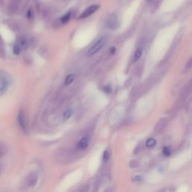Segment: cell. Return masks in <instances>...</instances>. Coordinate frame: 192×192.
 Here are the masks:
<instances>
[{"instance_id":"6da1fadb","label":"cell","mask_w":192,"mask_h":192,"mask_svg":"<svg viewBox=\"0 0 192 192\" xmlns=\"http://www.w3.org/2000/svg\"><path fill=\"white\" fill-rule=\"evenodd\" d=\"M107 43V38L105 37H102L99 40H98L96 41L95 44H94L92 47H91L90 50H89V51L87 53V55L89 56H92L95 55L97 53H98L103 47H104V46Z\"/></svg>"},{"instance_id":"7a4b0ae2","label":"cell","mask_w":192,"mask_h":192,"mask_svg":"<svg viewBox=\"0 0 192 192\" xmlns=\"http://www.w3.org/2000/svg\"><path fill=\"white\" fill-rule=\"evenodd\" d=\"M107 26L109 29H115L118 28L119 21L115 15H111L107 20Z\"/></svg>"},{"instance_id":"3957f363","label":"cell","mask_w":192,"mask_h":192,"mask_svg":"<svg viewBox=\"0 0 192 192\" xmlns=\"http://www.w3.org/2000/svg\"><path fill=\"white\" fill-rule=\"evenodd\" d=\"M99 8V5H92L90 7L86 9L83 12V13L80 16L79 19H84V18H86V17H90V15H92V14L95 13L96 11Z\"/></svg>"},{"instance_id":"277c9868","label":"cell","mask_w":192,"mask_h":192,"mask_svg":"<svg viewBox=\"0 0 192 192\" xmlns=\"http://www.w3.org/2000/svg\"><path fill=\"white\" fill-rule=\"evenodd\" d=\"M18 123H19L21 128L23 131H25L26 128V119H25L24 113H23V110L20 111L19 115H18Z\"/></svg>"},{"instance_id":"5b68a950","label":"cell","mask_w":192,"mask_h":192,"mask_svg":"<svg viewBox=\"0 0 192 192\" xmlns=\"http://www.w3.org/2000/svg\"><path fill=\"white\" fill-rule=\"evenodd\" d=\"M8 87V82L7 80L4 77L2 74H0V95L4 93L6 89Z\"/></svg>"},{"instance_id":"8992f818","label":"cell","mask_w":192,"mask_h":192,"mask_svg":"<svg viewBox=\"0 0 192 192\" xmlns=\"http://www.w3.org/2000/svg\"><path fill=\"white\" fill-rule=\"evenodd\" d=\"M90 137H83V138H81L79 143H78V147L79 148L82 149H84L87 148L89 144H90Z\"/></svg>"},{"instance_id":"52a82bcc","label":"cell","mask_w":192,"mask_h":192,"mask_svg":"<svg viewBox=\"0 0 192 192\" xmlns=\"http://www.w3.org/2000/svg\"><path fill=\"white\" fill-rule=\"evenodd\" d=\"M37 181H38V176L35 175V174H32L31 176H29L28 179H27L28 184L30 186H34L37 183Z\"/></svg>"},{"instance_id":"ba28073f","label":"cell","mask_w":192,"mask_h":192,"mask_svg":"<svg viewBox=\"0 0 192 192\" xmlns=\"http://www.w3.org/2000/svg\"><path fill=\"white\" fill-rule=\"evenodd\" d=\"M142 54H143V47H139L136 50V51L134 53V61L137 62L138 61L140 57L142 56Z\"/></svg>"},{"instance_id":"9c48e42d","label":"cell","mask_w":192,"mask_h":192,"mask_svg":"<svg viewBox=\"0 0 192 192\" xmlns=\"http://www.w3.org/2000/svg\"><path fill=\"white\" fill-rule=\"evenodd\" d=\"M166 126V119H162L160 120V122L157 124V126H155V131H161L163 130V128L165 127Z\"/></svg>"},{"instance_id":"30bf717a","label":"cell","mask_w":192,"mask_h":192,"mask_svg":"<svg viewBox=\"0 0 192 192\" xmlns=\"http://www.w3.org/2000/svg\"><path fill=\"white\" fill-rule=\"evenodd\" d=\"M74 78H75L74 74H69V75H68V76L66 77V78H65V85H69V84L71 83L74 81Z\"/></svg>"},{"instance_id":"8fae6325","label":"cell","mask_w":192,"mask_h":192,"mask_svg":"<svg viewBox=\"0 0 192 192\" xmlns=\"http://www.w3.org/2000/svg\"><path fill=\"white\" fill-rule=\"evenodd\" d=\"M71 16V12H69V13L65 14V15L63 16V17L61 18L62 23H68V22L69 21V20H70Z\"/></svg>"},{"instance_id":"7c38bea8","label":"cell","mask_w":192,"mask_h":192,"mask_svg":"<svg viewBox=\"0 0 192 192\" xmlns=\"http://www.w3.org/2000/svg\"><path fill=\"white\" fill-rule=\"evenodd\" d=\"M72 114H73L72 110H71V109L70 110H67V111L63 113V118H64V119L65 120L69 119L71 116H72Z\"/></svg>"},{"instance_id":"4fadbf2b","label":"cell","mask_w":192,"mask_h":192,"mask_svg":"<svg viewBox=\"0 0 192 192\" xmlns=\"http://www.w3.org/2000/svg\"><path fill=\"white\" fill-rule=\"evenodd\" d=\"M155 144H156V140L155 139H153V138L149 139L147 141V143H146V145H147V147H154Z\"/></svg>"},{"instance_id":"5bb4252c","label":"cell","mask_w":192,"mask_h":192,"mask_svg":"<svg viewBox=\"0 0 192 192\" xmlns=\"http://www.w3.org/2000/svg\"><path fill=\"white\" fill-rule=\"evenodd\" d=\"M20 46L18 45V44H17V45H15L14 47V54H16V55H18L20 53Z\"/></svg>"},{"instance_id":"9a60e30c","label":"cell","mask_w":192,"mask_h":192,"mask_svg":"<svg viewBox=\"0 0 192 192\" xmlns=\"http://www.w3.org/2000/svg\"><path fill=\"white\" fill-rule=\"evenodd\" d=\"M6 151H7V149L5 148L4 145H0V157L3 155Z\"/></svg>"},{"instance_id":"2e32d148","label":"cell","mask_w":192,"mask_h":192,"mask_svg":"<svg viewBox=\"0 0 192 192\" xmlns=\"http://www.w3.org/2000/svg\"><path fill=\"white\" fill-rule=\"evenodd\" d=\"M109 157H110L109 152H107V151H105L104 153V156H103V160H104V161H107L109 159Z\"/></svg>"},{"instance_id":"e0dca14e","label":"cell","mask_w":192,"mask_h":192,"mask_svg":"<svg viewBox=\"0 0 192 192\" xmlns=\"http://www.w3.org/2000/svg\"><path fill=\"white\" fill-rule=\"evenodd\" d=\"M163 152H164V154L167 156H168L170 155V149L168 148V147H164V148Z\"/></svg>"},{"instance_id":"ac0fdd59","label":"cell","mask_w":192,"mask_h":192,"mask_svg":"<svg viewBox=\"0 0 192 192\" xmlns=\"http://www.w3.org/2000/svg\"><path fill=\"white\" fill-rule=\"evenodd\" d=\"M28 14V17H31V11H30V10H29V12H28V14Z\"/></svg>"},{"instance_id":"d6986e66","label":"cell","mask_w":192,"mask_h":192,"mask_svg":"<svg viewBox=\"0 0 192 192\" xmlns=\"http://www.w3.org/2000/svg\"><path fill=\"white\" fill-rule=\"evenodd\" d=\"M0 173H1V168H0Z\"/></svg>"},{"instance_id":"ffe728a7","label":"cell","mask_w":192,"mask_h":192,"mask_svg":"<svg viewBox=\"0 0 192 192\" xmlns=\"http://www.w3.org/2000/svg\"><path fill=\"white\" fill-rule=\"evenodd\" d=\"M147 1H151V0H147Z\"/></svg>"}]
</instances>
